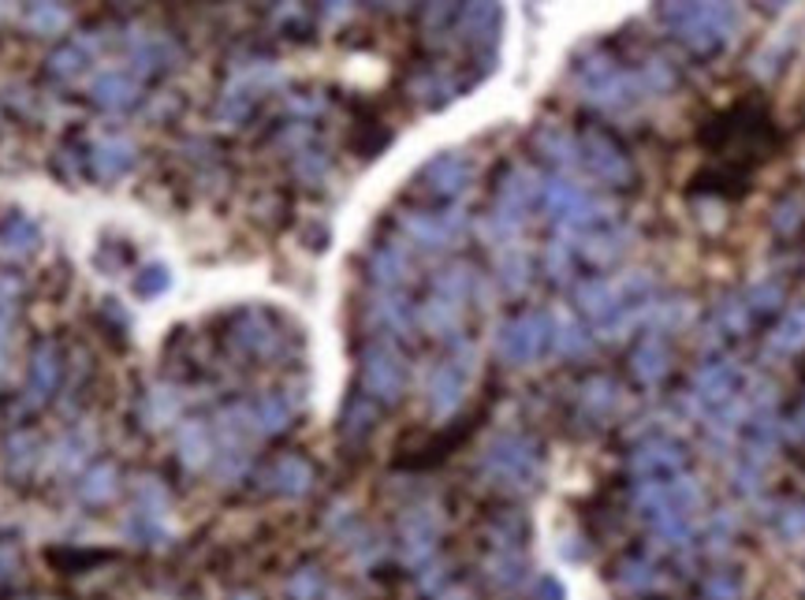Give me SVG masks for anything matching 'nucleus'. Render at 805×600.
<instances>
[{"mask_svg":"<svg viewBox=\"0 0 805 600\" xmlns=\"http://www.w3.org/2000/svg\"><path fill=\"white\" fill-rule=\"evenodd\" d=\"M668 19L698 53H712L727 38V15H723L716 0H682V4L668 0Z\"/></svg>","mask_w":805,"mask_h":600,"instance_id":"nucleus-1","label":"nucleus"},{"mask_svg":"<svg viewBox=\"0 0 805 600\" xmlns=\"http://www.w3.org/2000/svg\"><path fill=\"white\" fill-rule=\"evenodd\" d=\"M53 384H56V354L53 348H42L34 354V365H30V392L42 400V395L53 392Z\"/></svg>","mask_w":805,"mask_h":600,"instance_id":"nucleus-2","label":"nucleus"}]
</instances>
